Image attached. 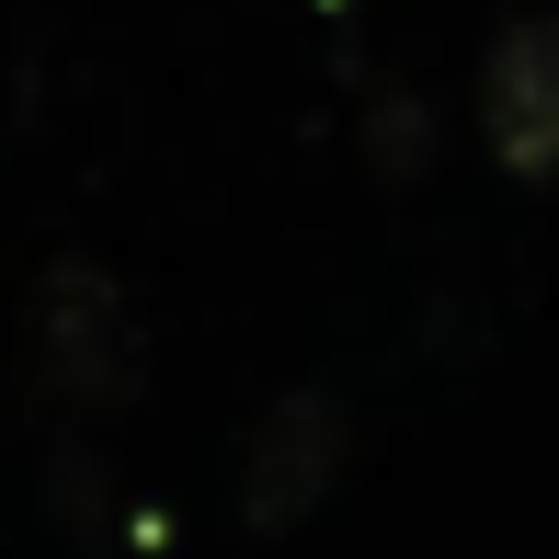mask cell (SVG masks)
Masks as SVG:
<instances>
[{
	"mask_svg": "<svg viewBox=\"0 0 559 559\" xmlns=\"http://www.w3.org/2000/svg\"><path fill=\"white\" fill-rule=\"evenodd\" d=\"M23 354H35V389L81 423H115L126 400L148 389V332L126 309V286L104 263H46L35 274V309H23Z\"/></svg>",
	"mask_w": 559,
	"mask_h": 559,
	"instance_id": "obj_1",
	"label": "cell"
},
{
	"mask_svg": "<svg viewBox=\"0 0 559 559\" xmlns=\"http://www.w3.org/2000/svg\"><path fill=\"white\" fill-rule=\"evenodd\" d=\"M354 456V423L332 389H286L263 423H251V456H240V525L251 537H286V525H309L320 502H332Z\"/></svg>",
	"mask_w": 559,
	"mask_h": 559,
	"instance_id": "obj_2",
	"label": "cell"
},
{
	"mask_svg": "<svg viewBox=\"0 0 559 559\" xmlns=\"http://www.w3.org/2000/svg\"><path fill=\"white\" fill-rule=\"evenodd\" d=\"M479 138L514 183H559V12H514L479 58Z\"/></svg>",
	"mask_w": 559,
	"mask_h": 559,
	"instance_id": "obj_3",
	"label": "cell"
},
{
	"mask_svg": "<svg viewBox=\"0 0 559 559\" xmlns=\"http://www.w3.org/2000/svg\"><path fill=\"white\" fill-rule=\"evenodd\" d=\"M377 160L423 171V104H412V92H389V104H377Z\"/></svg>",
	"mask_w": 559,
	"mask_h": 559,
	"instance_id": "obj_4",
	"label": "cell"
},
{
	"mask_svg": "<svg viewBox=\"0 0 559 559\" xmlns=\"http://www.w3.org/2000/svg\"><path fill=\"white\" fill-rule=\"evenodd\" d=\"M332 12H343V0H332Z\"/></svg>",
	"mask_w": 559,
	"mask_h": 559,
	"instance_id": "obj_5",
	"label": "cell"
}]
</instances>
